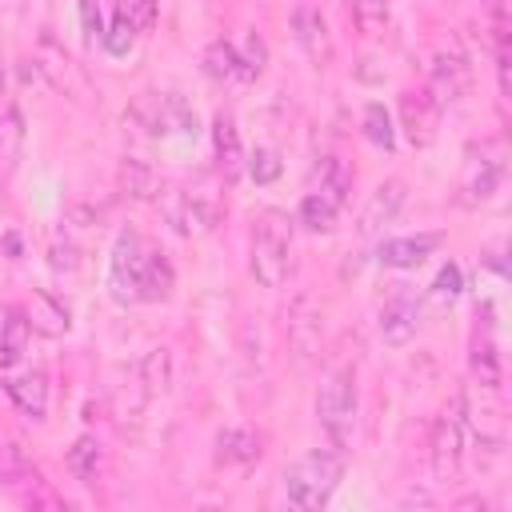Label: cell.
Masks as SVG:
<instances>
[{"label": "cell", "mask_w": 512, "mask_h": 512, "mask_svg": "<svg viewBox=\"0 0 512 512\" xmlns=\"http://www.w3.org/2000/svg\"><path fill=\"white\" fill-rule=\"evenodd\" d=\"M284 500L300 512H320L344 480V452L340 448H312L296 464L284 468Z\"/></svg>", "instance_id": "cell-1"}, {"label": "cell", "mask_w": 512, "mask_h": 512, "mask_svg": "<svg viewBox=\"0 0 512 512\" xmlns=\"http://www.w3.org/2000/svg\"><path fill=\"white\" fill-rule=\"evenodd\" d=\"M248 268L264 288H280L288 280V272H292V220H288V212L268 208L256 216Z\"/></svg>", "instance_id": "cell-2"}, {"label": "cell", "mask_w": 512, "mask_h": 512, "mask_svg": "<svg viewBox=\"0 0 512 512\" xmlns=\"http://www.w3.org/2000/svg\"><path fill=\"white\" fill-rule=\"evenodd\" d=\"M316 420L332 448H344L356 428V372L348 364L328 368L316 388Z\"/></svg>", "instance_id": "cell-3"}, {"label": "cell", "mask_w": 512, "mask_h": 512, "mask_svg": "<svg viewBox=\"0 0 512 512\" xmlns=\"http://www.w3.org/2000/svg\"><path fill=\"white\" fill-rule=\"evenodd\" d=\"M128 120L140 124L148 136L168 140V136H196V112L188 108L184 96L176 92H140L136 104L128 108Z\"/></svg>", "instance_id": "cell-4"}, {"label": "cell", "mask_w": 512, "mask_h": 512, "mask_svg": "<svg viewBox=\"0 0 512 512\" xmlns=\"http://www.w3.org/2000/svg\"><path fill=\"white\" fill-rule=\"evenodd\" d=\"M464 396L456 392L452 404L436 416V428H432V476L436 484H456L460 480V468H464Z\"/></svg>", "instance_id": "cell-5"}, {"label": "cell", "mask_w": 512, "mask_h": 512, "mask_svg": "<svg viewBox=\"0 0 512 512\" xmlns=\"http://www.w3.org/2000/svg\"><path fill=\"white\" fill-rule=\"evenodd\" d=\"M504 180V148L496 140H480L464 152V172H460V204L476 208L496 196Z\"/></svg>", "instance_id": "cell-6"}, {"label": "cell", "mask_w": 512, "mask_h": 512, "mask_svg": "<svg viewBox=\"0 0 512 512\" xmlns=\"http://www.w3.org/2000/svg\"><path fill=\"white\" fill-rule=\"evenodd\" d=\"M144 256L148 244L136 228L116 232L112 240V256H108V288L116 304H140V272H144Z\"/></svg>", "instance_id": "cell-7"}, {"label": "cell", "mask_w": 512, "mask_h": 512, "mask_svg": "<svg viewBox=\"0 0 512 512\" xmlns=\"http://www.w3.org/2000/svg\"><path fill=\"white\" fill-rule=\"evenodd\" d=\"M428 92L432 100L444 108V104H460L468 92H472V64L464 52L456 48H444L432 56V72H428Z\"/></svg>", "instance_id": "cell-8"}, {"label": "cell", "mask_w": 512, "mask_h": 512, "mask_svg": "<svg viewBox=\"0 0 512 512\" xmlns=\"http://www.w3.org/2000/svg\"><path fill=\"white\" fill-rule=\"evenodd\" d=\"M400 128L412 148H428L440 128V104L432 100L428 88H408L400 92Z\"/></svg>", "instance_id": "cell-9"}, {"label": "cell", "mask_w": 512, "mask_h": 512, "mask_svg": "<svg viewBox=\"0 0 512 512\" xmlns=\"http://www.w3.org/2000/svg\"><path fill=\"white\" fill-rule=\"evenodd\" d=\"M416 324H420V300H416V292L408 284H396L388 292L384 308H380V340L400 348V344H408L416 336Z\"/></svg>", "instance_id": "cell-10"}, {"label": "cell", "mask_w": 512, "mask_h": 512, "mask_svg": "<svg viewBox=\"0 0 512 512\" xmlns=\"http://www.w3.org/2000/svg\"><path fill=\"white\" fill-rule=\"evenodd\" d=\"M444 244V232H416V236H392L376 248V260L384 268H416Z\"/></svg>", "instance_id": "cell-11"}, {"label": "cell", "mask_w": 512, "mask_h": 512, "mask_svg": "<svg viewBox=\"0 0 512 512\" xmlns=\"http://www.w3.org/2000/svg\"><path fill=\"white\" fill-rule=\"evenodd\" d=\"M4 396L12 400V408L28 420H44L48 412V376L40 368H28V372H16L4 380Z\"/></svg>", "instance_id": "cell-12"}, {"label": "cell", "mask_w": 512, "mask_h": 512, "mask_svg": "<svg viewBox=\"0 0 512 512\" xmlns=\"http://www.w3.org/2000/svg\"><path fill=\"white\" fill-rule=\"evenodd\" d=\"M212 148H216V164L224 184H236V176L244 172V148H240V128L232 120V112H216L212 120Z\"/></svg>", "instance_id": "cell-13"}, {"label": "cell", "mask_w": 512, "mask_h": 512, "mask_svg": "<svg viewBox=\"0 0 512 512\" xmlns=\"http://www.w3.org/2000/svg\"><path fill=\"white\" fill-rule=\"evenodd\" d=\"M404 200H408L404 180H384V184H376V192L368 196V204H364V212H360V232L372 236V232H380L384 224H392L396 212L404 208Z\"/></svg>", "instance_id": "cell-14"}, {"label": "cell", "mask_w": 512, "mask_h": 512, "mask_svg": "<svg viewBox=\"0 0 512 512\" xmlns=\"http://www.w3.org/2000/svg\"><path fill=\"white\" fill-rule=\"evenodd\" d=\"M24 316H28L32 332H40V336H68V328H72V312L64 308V300H56V296L44 292V288H36V292L28 296Z\"/></svg>", "instance_id": "cell-15"}, {"label": "cell", "mask_w": 512, "mask_h": 512, "mask_svg": "<svg viewBox=\"0 0 512 512\" xmlns=\"http://www.w3.org/2000/svg\"><path fill=\"white\" fill-rule=\"evenodd\" d=\"M32 324L24 316V308H0V368H12L24 360Z\"/></svg>", "instance_id": "cell-16"}, {"label": "cell", "mask_w": 512, "mask_h": 512, "mask_svg": "<svg viewBox=\"0 0 512 512\" xmlns=\"http://www.w3.org/2000/svg\"><path fill=\"white\" fill-rule=\"evenodd\" d=\"M264 440H260V432L256 428H224L220 436H216V460L220 464H252V460H260V448Z\"/></svg>", "instance_id": "cell-17"}, {"label": "cell", "mask_w": 512, "mask_h": 512, "mask_svg": "<svg viewBox=\"0 0 512 512\" xmlns=\"http://www.w3.org/2000/svg\"><path fill=\"white\" fill-rule=\"evenodd\" d=\"M172 288H176V272H172L168 256L156 252V248H148V256H144V272H140V300H144V304L168 300Z\"/></svg>", "instance_id": "cell-18"}, {"label": "cell", "mask_w": 512, "mask_h": 512, "mask_svg": "<svg viewBox=\"0 0 512 512\" xmlns=\"http://www.w3.org/2000/svg\"><path fill=\"white\" fill-rule=\"evenodd\" d=\"M292 28H296L300 48H304L312 60H324V56H328V28H324V16H320L316 8L300 4V8L292 12Z\"/></svg>", "instance_id": "cell-19"}, {"label": "cell", "mask_w": 512, "mask_h": 512, "mask_svg": "<svg viewBox=\"0 0 512 512\" xmlns=\"http://www.w3.org/2000/svg\"><path fill=\"white\" fill-rule=\"evenodd\" d=\"M472 376H476V384L488 388V392L500 388V352H496V340H492L488 328L476 332V340H472Z\"/></svg>", "instance_id": "cell-20"}, {"label": "cell", "mask_w": 512, "mask_h": 512, "mask_svg": "<svg viewBox=\"0 0 512 512\" xmlns=\"http://www.w3.org/2000/svg\"><path fill=\"white\" fill-rule=\"evenodd\" d=\"M68 472L80 480V484H96L100 472H104V448L96 436H80L72 448H68Z\"/></svg>", "instance_id": "cell-21"}, {"label": "cell", "mask_w": 512, "mask_h": 512, "mask_svg": "<svg viewBox=\"0 0 512 512\" xmlns=\"http://www.w3.org/2000/svg\"><path fill=\"white\" fill-rule=\"evenodd\" d=\"M20 152H24V116L16 108H8L0 116V180H8L16 172Z\"/></svg>", "instance_id": "cell-22"}, {"label": "cell", "mask_w": 512, "mask_h": 512, "mask_svg": "<svg viewBox=\"0 0 512 512\" xmlns=\"http://www.w3.org/2000/svg\"><path fill=\"white\" fill-rule=\"evenodd\" d=\"M336 216H340V204L328 200L324 192H308L296 208V220L308 228V232H332L336 228Z\"/></svg>", "instance_id": "cell-23"}, {"label": "cell", "mask_w": 512, "mask_h": 512, "mask_svg": "<svg viewBox=\"0 0 512 512\" xmlns=\"http://www.w3.org/2000/svg\"><path fill=\"white\" fill-rule=\"evenodd\" d=\"M36 480H40V476H36L32 460H28L16 444H0V484L12 488V492H24V488L36 484Z\"/></svg>", "instance_id": "cell-24"}, {"label": "cell", "mask_w": 512, "mask_h": 512, "mask_svg": "<svg viewBox=\"0 0 512 512\" xmlns=\"http://www.w3.org/2000/svg\"><path fill=\"white\" fill-rule=\"evenodd\" d=\"M316 176H320V192L328 200H336V204L348 200V192H352V168L340 156H324L320 168H316Z\"/></svg>", "instance_id": "cell-25"}, {"label": "cell", "mask_w": 512, "mask_h": 512, "mask_svg": "<svg viewBox=\"0 0 512 512\" xmlns=\"http://www.w3.org/2000/svg\"><path fill=\"white\" fill-rule=\"evenodd\" d=\"M352 24L364 36H384L392 24V4L388 0H352Z\"/></svg>", "instance_id": "cell-26"}, {"label": "cell", "mask_w": 512, "mask_h": 512, "mask_svg": "<svg viewBox=\"0 0 512 512\" xmlns=\"http://www.w3.org/2000/svg\"><path fill=\"white\" fill-rule=\"evenodd\" d=\"M204 72L212 80H240V56H236V44L228 40H212L204 48Z\"/></svg>", "instance_id": "cell-27"}, {"label": "cell", "mask_w": 512, "mask_h": 512, "mask_svg": "<svg viewBox=\"0 0 512 512\" xmlns=\"http://www.w3.org/2000/svg\"><path fill=\"white\" fill-rule=\"evenodd\" d=\"M136 24L116 8V16H112V24L104 28V36H100V44H104V52L112 56V60H124L128 52H132V44H136Z\"/></svg>", "instance_id": "cell-28"}, {"label": "cell", "mask_w": 512, "mask_h": 512, "mask_svg": "<svg viewBox=\"0 0 512 512\" xmlns=\"http://www.w3.org/2000/svg\"><path fill=\"white\" fill-rule=\"evenodd\" d=\"M120 184H124V196H132V200H148L152 188H156L152 168H148L144 160H136V156L124 160V168H120Z\"/></svg>", "instance_id": "cell-29"}, {"label": "cell", "mask_w": 512, "mask_h": 512, "mask_svg": "<svg viewBox=\"0 0 512 512\" xmlns=\"http://www.w3.org/2000/svg\"><path fill=\"white\" fill-rule=\"evenodd\" d=\"M364 136H368L376 148H384V152L396 144L392 116H388V108H384V104H368V108H364Z\"/></svg>", "instance_id": "cell-30"}, {"label": "cell", "mask_w": 512, "mask_h": 512, "mask_svg": "<svg viewBox=\"0 0 512 512\" xmlns=\"http://www.w3.org/2000/svg\"><path fill=\"white\" fill-rule=\"evenodd\" d=\"M236 56H240V80L244 84L260 80V72L268 64V48H264V40L256 32H248V40H244V48H236Z\"/></svg>", "instance_id": "cell-31"}, {"label": "cell", "mask_w": 512, "mask_h": 512, "mask_svg": "<svg viewBox=\"0 0 512 512\" xmlns=\"http://www.w3.org/2000/svg\"><path fill=\"white\" fill-rule=\"evenodd\" d=\"M244 164H248V176H252L256 184H272V180L280 176V168H284V164H280V152H276V148H264V144H260Z\"/></svg>", "instance_id": "cell-32"}, {"label": "cell", "mask_w": 512, "mask_h": 512, "mask_svg": "<svg viewBox=\"0 0 512 512\" xmlns=\"http://www.w3.org/2000/svg\"><path fill=\"white\" fill-rule=\"evenodd\" d=\"M460 288H464L460 268H456V264H444V268L436 272V280H432V304H436V308L452 304V300L460 296Z\"/></svg>", "instance_id": "cell-33"}, {"label": "cell", "mask_w": 512, "mask_h": 512, "mask_svg": "<svg viewBox=\"0 0 512 512\" xmlns=\"http://www.w3.org/2000/svg\"><path fill=\"white\" fill-rule=\"evenodd\" d=\"M120 12L136 24V32H148L156 24V0H124Z\"/></svg>", "instance_id": "cell-34"}, {"label": "cell", "mask_w": 512, "mask_h": 512, "mask_svg": "<svg viewBox=\"0 0 512 512\" xmlns=\"http://www.w3.org/2000/svg\"><path fill=\"white\" fill-rule=\"evenodd\" d=\"M80 28H84V40H100L104 36V20H100V4L96 0H80Z\"/></svg>", "instance_id": "cell-35"}, {"label": "cell", "mask_w": 512, "mask_h": 512, "mask_svg": "<svg viewBox=\"0 0 512 512\" xmlns=\"http://www.w3.org/2000/svg\"><path fill=\"white\" fill-rule=\"evenodd\" d=\"M0 96H4V68H0Z\"/></svg>", "instance_id": "cell-36"}]
</instances>
